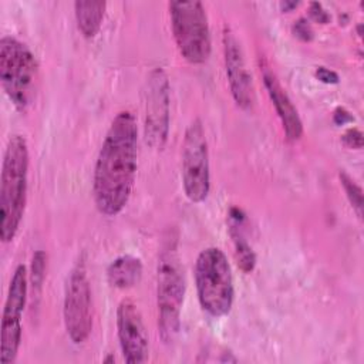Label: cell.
<instances>
[{
	"label": "cell",
	"mask_w": 364,
	"mask_h": 364,
	"mask_svg": "<svg viewBox=\"0 0 364 364\" xmlns=\"http://www.w3.org/2000/svg\"><path fill=\"white\" fill-rule=\"evenodd\" d=\"M291 30H293V34L300 38L301 41H311L314 38V31H313V27L311 24L309 23L307 18L304 17H300L297 18L293 26H291Z\"/></svg>",
	"instance_id": "d6986e66"
},
{
	"label": "cell",
	"mask_w": 364,
	"mask_h": 364,
	"mask_svg": "<svg viewBox=\"0 0 364 364\" xmlns=\"http://www.w3.org/2000/svg\"><path fill=\"white\" fill-rule=\"evenodd\" d=\"M107 3L105 1H75L74 14L77 27L85 38H92L101 28Z\"/></svg>",
	"instance_id": "2e32d148"
},
{
	"label": "cell",
	"mask_w": 364,
	"mask_h": 364,
	"mask_svg": "<svg viewBox=\"0 0 364 364\" xmlns=\"http://www.w3.org/2000/svg\"><path fill=\"white\" fill-rule=\"evenodd\" d=\"M222 44L225 71L230 94L239 108H242L243 111H252L256 102V92L252 74L247 68L240 41L237 40L232 28L228 26H225L223 28Z\"/></svg>",
	"instance_id": "8fae6325"
},
{
	"label": "cell",
	"mask_w": 364,
	"mask_h": 364,
	"mask_svg": "<svg viewBox=\"0 0 364 364\" xmlns=\"http://www.w3.org/2000/svg\"><path fill=\"white\" fill-rule=\"evenodd\" d=\"M245 213L239 208L229 212V235L233 242L236 262L243 273H250L256 266V255L245 236Z\"/></svg>",
	"instance_id": "5bb4252c"
},
{
	"label": "cell",
	"mask_w": 364,
	"mask_h": 364,
	"mask_svg": "<svg viewBox=\"0 0 364 364\" xmlns=\"http://www.w3.org/2000/svg\"><path fill=\"white\" fill-rule=\"evenodd\" d=\"M117 334L127 363L135 364L148 360V334L138 306L129 299H124L118 304Z\"/></svg>",
	"instance_id": "7c38bea8"
},
{
	"label": "cell",
	"mask_w": 364,
	"mask_h": 364,
	"mask_svg": "<svg viewBox=\"0 0 364 364\" xmlns=\"http://www.w3.org/2000/svg\"><path fill=\"white\" fill-rule=\"evenodd\" d=\"M46 266H47V255L43 250H37L31 259V272L28 277L33 289V294L36 297L40 296L43 289V282L46 277Z\"/></svg>",
	"instance_id": "e0dca14e"
},
{
	"label": "cell",
	"mask_w": 364,
	"mask_h": 364,
	"mask_svg": "<svg viewBox=\"0 0 364 364\" xmlns=\"http://www.w3.org/2000/svg\"><path fill=\"white\" fill-rule=\"evenodd\" d=\"M193 276L202 310L216 318L229 314L233 306L235 286L226 255L219 247L203 249L196 257Z\"/></svg>",
	"instance_id": "5b68a950"
},
{
	"label": "cell",
	"mask_w": 364,
	"mask_h": 364,
	"mask_svg": "<svg viewBox=\"0 0 364 364\" xmlns=\"http://www.w3.org/2000/svg\"><path fill=\"white\" fill-rule=\"evenodd\" d=\"M28 146L23 135L9 138L0 176V239L11 242L20 228L27 203Z\"/></svg>",
	"instance_id": "7a4b0ae2"
},
{
	"label": "cell",
	"mask_w": 364,
	"mask_h": 364,
	"mask_svg": "<svg viewBox=\"0 0 364 364\" xmlns=\"http://www.w3.org/2000/svg\"><path fill=\"white\" fill-rule=\"evenodd\" d=\"M309 14H310V17H311L314 21L321 23V24H326V23H328V20H330L328 13H327V11L323 9V6H321L320 3H317V1L310 3Z\"/></svg>",
	"instance_id": "44dd1931"
},
{
	"label": "cell",
	"mask_w": 364,
	"mask_h": 364,
	"mask_svg": "<svg viewBox=\"0 0 364 364\" xmlns=\"http://www.w3.org/2000/svg\"><path fill=\"white\" fill-rule=\"evenodd\" d=\"M0 82L18 111H27L34 102L38 85V63L31 50L13 36L0 38Z\"/></svg>",
	"instance_id": "277c9868"
},
{
	"label": "cell",
	"mask_w": 364,
	"mask_h": 364,
	"mask_svg": "<svg viewBox=\"0 0 364 364\" xmlns=\"http://www.w3.org/2000/svg\"><path fill=\"white\" fill-rule=\"evenodd\" d=\"M338 178H340V182H341V185H343V188L346 191V195H347L353 209L355 210L357 216L361 219V216H363V191H361V188L344 171L338 172Z\"/></svg>",
	"instance_id": "ac0fdd59"
},
{
	"label": "cell",
	"mask_w": 364,
	"mask_h": 364,
	"mask_svg": "<svg viewBox=\"0 0 364 364\" xmlns=\"http://www.w3.org/2000/svg\"><path fill=\"white\" fill-rule=\"evenodd\" d=\"M260 73L266 92L276 109V114L282 122L284 135L289 141H297L303 135V122L294 107L291 98L282 87L274 71L267 65L266 61L260 63Z\"/></svg>",
	"instance_id": "4fadbf2b"
},
{
	"label": "cell",
	"mask_w": 364,
	"mask_h": 364,
	"mask_svg": "<svg viewBox=\"0 0 364 364\" xmlns=\"http://www.w3.org/2000/svg\"><path fill=\"white\" fill-rule=\"evenodd\" d=\"M314 75L318 81H321L324 84H337L338 82V74L326 67H317L314 71Z\"/></svg>",
	"instance_id": "7402d4cb"
},
{
	"label": "cell",
	"mask_w": 364,
	"mask_h": 364,
	"mask_svg": "<svg viewBox=\"0 0 364 364\" xmlns=\"http://www.w3.org/2000/svg\"><path fill=\"white\" fill-rule=\"evenodd\" d=\"M63 317L70 340L74 344L85 343L92 330V300L90 280L82 259L77 262L67 277Z\"/></svg>",
	"instance_id": "ba28073f"
},
{
	"label": "cell",
	"mask_w": 364,
	"mask_h": 364,
	"mask_svg": "<svg viewBox=\"0 0 364 364\" xmlns=\"http://www.w3.org/2000/svg\"><path fill=\"white\" fill-rule=\"evenodd\" d=\"M183 296V267L178 256L176 242L169 237L162 246L156 272L158 331L165 343H172L179 331Z\"/></svg>",
	"instance_id": "3957f363"
},
{
	"label": "cell",
	"mask_w": 364,
	"mask_h": 364,
	"mask_svg": "<svg viewBox=\"0 0 364 364\" xmlns=\"http://www.w3.org/2000/svg\"><path fill=\"white\" fill-rule=\"evenodd\" d=\"M28 277L24 264H18L11 276L1 317L0 363L10 364L16 360L21 344V316L27 301Z\"/></svg>",
	"instance_id": "9c48e42d"
},
{
	"label": "cell",
	"mask_w": 364,
	"mask_h": 364,
	"mask_svg": "<svg viewBox=\"0 0 364 364\" xmlns=\"http://www.w3.org/2000/svg\"><path fill=\"white\" fill-rule=\"evenodd\" d=\"M169 131V81L162 68H154L145 90V141L162 149Z\"/></svg>",
	"instance_id": "30bf717a"
},
{
	"label": "cell",
	"mask_w": 364,
	"mask_h": 364,
	"mask_svg": "<svg viewBox=\"0 0 364 364\" xmlns=\"http://www.w3.org/2000/svg\"><path fill=\"white\" fill-rule=\"evenodd\" d=\"M182 186L186 198L193 203L203 202L210 191L209 148L199 118H195L186 128L182 144Z\"/></svg>",
	"instance_id": "52a82bcc"
},
{
	"label": "cell",
	"mask_w": 364,
	"mask_h": 364,
	"mask_svg": "<svg viewBox=\"0 0 364 364\" xmlns=\"http://www.w3.org/2000/svg\"><path fill=\"white\" fill-rule=\"evenodd\" d=\"M138 166V125L135 115L119 111L105 134L94 173L92 198L105 216L118 215L129 200Z\"/></svg>",
	"instance_id": "6da1fadb"
},
{
	"label": "cell",
	"mask_w": 364,
	"mask_h": 364,
	"mask_svg": "<svg viewBox=\"0 0 364 364\" xmlns=\"http://www.w3.org/2000/svg\"><path fill=\"white\" fill-rule=\"evenodd\" d=\"M297 6H299V1H287V0H284V1L280 3L282 11H290V10L296 9Z\"/></svg>",
	"instance_id": "cb8c5ba5"
},
{
	"label": "cell",
	"mask_w": 364,
	"mask_h": 364,
	"mask_svg": "<svg viewBox=\"0 0 364 364\" xmlns=\"http://www.w3.org/2000/svg\"><path fill=\"white\" fill-rule=\"evenodd\" d=\"M343 142L348 146V148H354V149H360L363 148V134L358 128H350L344 132V135L341 136Z\"/></svg>",
	"instance_id": "ffe728a7"
},
{
	"label": "cell",
	"mask_w": 364,
	"mask_h": 364,
	"mask_svg": "<svg viewBox=\"0 0 364 364\" xmlns=\"http://www.w3.org/2000/svg\"><path fill=\"white\" fill-rule=\"evenodd\" d=\"M108 283L117 289H129L142 277V262L139 257L124 255L111 262L107 269Z\"/></svg>",
	"instance_id": "9a60e30c"
},
{
	"label": "cell",
	"mask_w": 364,
	"mask_h": 364,
	"mask_svg": "<svg viewBox=\"0 0 364 364\" xmlns=\"http://www.w3.org/2000/svg\"><path fill=\"white\" fill-rule=\"evenodd\" d=\"M171 28L179 54L191 64H203L212 53L206 10L200 1L173 0L168 4Z\"/></svg>",
	"instance_id": "8992f818"
},
{
	"label": "cell",
	"mask_w": 364,
	"mask_h": 364,
	"mask_svg": "<svg viewBox=\"0 0 364 364\" xmlns=\"http://www.w3.org/2000/svg\"><path fill=\"white\" fill-rule=\"evenodd\" d=\"M353 119H354L353 115L346 108H343V107L336 108V111L333 114V121H334L336 125H344V124L351 122Z\"/></svg>",
	"instance_id": "603a6c76"
}]
</instances>
